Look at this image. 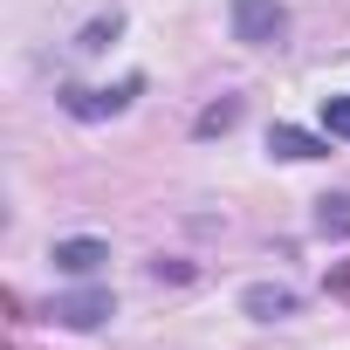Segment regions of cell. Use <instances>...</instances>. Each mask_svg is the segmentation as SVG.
I'll list each match as a JSON object with an SVG mask.
<instances>
[{"instance_id":"cell-1","label":"cell","mask_w":350,"mask_h":350,"mask_svg":"<svg viewBox=\"0 0 350 350\" xmlns=\"http://www.w3.org/2000/svg\"><path fill=\"white\" fill-rule=\"evenodd\" d=\"M227 28L241 49H275L288 35V8L282 0H227Z\"/></svg>"},{"instance_id":"cell-2","label":"cell","mask_w":350,"mask_h":350,"mask_svg":"<svg viewBox=\"0 0 350 350\" xmlns=\"http://www.w3.org/2000/svg\"><path fill=\"white\" fill-rule=\"evenodd\" d=\"M144 90V76H124L117 90H62V110L76 117V124H103V117H117V110H131V96Z\"/></svg>"},{"instance_id":"cell-3","label":"cell","mask_w":350,"mask_h":350,"mask_svg":"<svg viewBox=\"0 0 350 350\" xmlns=\"http://www.w3.org/2000/svg\"><path fill=\"white\" fill-rule=\"evenodd\" d=\"M103 316H117V295L96 288V282L76 288V295H55V302H49V323H62V329H96Z\"/></svg>"},{"instance_id":"cell-4","label":"cell","mask_w":350,"mask_h":350,"mask_svg":"<svg viewBox=\"0 0 350 350\" xmlns=\"http://www.w3.org/2000/svg\"><path fill=\"white\" fill-rule=\"evenodd\" d=\"M49 261H55V275H76V282H90V275L110 261V247H103L96 234H69V241H55V247H49Z\"/></svg>"},{"instance_id":"cell-5","label":"cell","mask_w":350,"mask_h":350,"mask_svg":"<svg viewBox=\"0 0 350 350\" xmlns=\"http://www.w3.org/2000/svg\"><path fill=\"white\" fill-rule=\"evenodd\" d=\"M268 151L302 165V158H329V137H316V131H302V124H275V131H268Z\"/></svg>"},{"instance_id":"cell-6","label":"cell","mask_w":350,"mask_h":350,"mask_svg":"<svg viewBox=\"0 0 350 350\" xmlns=\"http://www.w3.org/2000/svg\"><path fill=\"white\" fill-rule=\"evenodd\" d=\"M241 309H247L254 323H282V316H295V288H282V282H254V288L241 295Z\"/></svg>"},{"instance_id":"cell-7","label":"cell","mask_w":350,"mask_h":350,"mask_svg":"<svg viewBox=\"0 0 350 350\" xmlns=\"http://www.w3.org/2000/svg\"><path fill=\"white\" fill-rule=\"evenodd\" d=\"M117 35H124V14L110 8V14H96V21H83V28H76V49H83V55H96V49H110Z\"/></svg>"},{"instance_id":"cell-8","label":"cell","mask_w":350,"mask_h":350,"mask_svg":"<svg viewBox=\"0 0 350 350\" xmlns=\"http://www.w3.org/2000/svg\"><path fill=\"white\" fill-rule=\"evenodd\" d=\"M241 124V96H220V103H206L200 117H193V137H220V131H234Z\"/></svg>"},{"instance_id":"cell-9","label":"cell","mask_w":350,"mask_h":350,"mask_svg":"<svg viewBox=\"0 0 350 350\" xmlns=\"http://www.w3.org/2000/svg\"><path fill=\"white\" fill-rule=\"evenodd\" d=\"M323 131L350 144V90H343V96H323Z\"/></svg>"},{"instance_id":"cell-10","label":"cell","mask_w":350,"mask_h":350,"mask_svg":"<svg viewBox=\"0 0 350 350\" xmlns=\"http://www.w3.org/2000/svg\"><path fill=\"white\" fill-rule=\"evenodd\" d=\"M316 227H323V234H350V200H343V193L323 200V206H316Z\"/></svg>"},{"instance_id":"cell-11","label":"cell","mask_w":350,"mask_h":350,"mask_svg":"<svg viewBox=\"0 0 350 350\" xmlns=\"http://www.w3.org/2000/svg\"><path fill=\"white\" fill-rule=\"evenodd\" d=\"M151 275H158V282H186L193 268H186V261H151Z\"/></svg>"}]
</instances>
